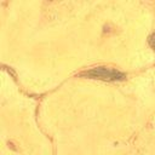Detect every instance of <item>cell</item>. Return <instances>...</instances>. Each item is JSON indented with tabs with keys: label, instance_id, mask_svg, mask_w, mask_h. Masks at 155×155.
<instances>
[{
	"label": "cell",
	"instance_id": "cell-1",
	"mask_svg": "<svg viewBox=\"0 0 155 155\" xmlns=\"http://www.w3.org/2000/svg\"><path fill=\"white\" fill-rule=\"evenodd\" d=\"M80 76L88 79H98L104 81H121L126 78V75L116 69L107 68V67H96L90 70L80 73Z\"/></svg>",
	"mask_w": 155,
	"mask_h": 155
},
{
	"label": "cell",
	"instance_id": "cell-2",
	"mask_svg": "<svg viewBox=\"0 0 155 155\" xmlns=\"http://www.w3.org/2000/svg\"><path fill=\"white\" fill-rule=\"evenodd\" d=\"M150 42H151V46L155 48V35L153 36V39H151V41H150Z\"/></svg>",
	"mask_w": 155,
	"mask_h": 155
}]
</instances>
